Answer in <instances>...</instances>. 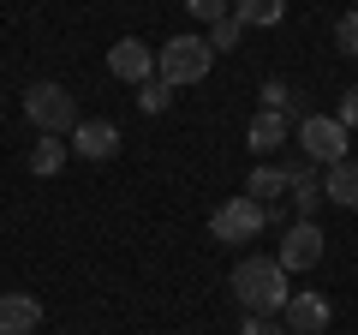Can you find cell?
<instances>
[{
  "label": "cell",
  "instance_id": "6da1fadb",
  "mask_svg": "<svg viewBox=\"0 0 358 335\" xmlns=\"http://www.w3.org/2000/svg\"><path fill=\"white\" fill-rule=\"evenodd\" d=\"M233 299L245 306V317H281V306L293 299V287H287V270H281V258H239L233 264Z\"/></svg>",
  "mask_w": 358,
  "mask_h": 335
},
{
  "label": "cell",
  "instance_id": "7a4b0ae2",
  "mask_svg": "<svg viewBox=\"0 0 358 335\" xmlns=\"http://www.w3.org/2000/svg\"><path fill=\"white\" fill-rule=\"evenodd\" d=\"M24 120L36 126V138H72L78 126V102L66 84H54V78H36L24 90Z\"/></svg>",
  "mask_w": 358,
  "mask_h": 335
},
{
  "label": "cell",
  "instance_id": "3957f363",
  "mask_svg": "<svg viewBox=\"0 0 358 335\" xmlns=\"http://www.w3.org/2000/svg\"><path fill=\"white\" fill-rule=\"evenodd\" d=\"M209 66H215V48H209V36H167L162 48H155V78H167V84H203Z\"/></svg>",
  "mask_w": 358,
  "mask_h": 335
},
{
  "label": "cell",
  "instance_id": "277c9868",
  "mask_svg": "<svg viewBox=\"0 0 358 335\" xmlns=\"http://www.w3.org/2000/svg\"><path fill=\"white\" fill-rule=\"evenodd\" d=\"M293 132H299V156H305V162H317V168L346 162V150H352V132H346L334 114H305Z\"/></svg>",
  "mask_w": 358,
  "mask_h": 335
},
{
  "label": "cell",
  "instance_id": "5b68a950",
  "mask_svg": "<svg viewBox=\"0 0 358 335\" xmlns=\"http://www.w3.org/2000/svg\"><path fill=\"white\" fill-rule=\"evenodd\" d=\"M268 228V204H257V198H227V204L209 216V233H215L221 245H239V240H257V233Z\"/></svg>",
  "mask_w": 358,
  "mask_h": 335
},
{
  "label": "cell",
  "instance_id": "8992f818",
  "mask_svg": "<svg viewBox=\"0 0 358 335\" xmlns=\"http://www.w3.org/2000/svg\"><path fill=\"white\" fill-rule=\"evenodd\" d=\"M322 252H329V233H322L317 221H305V216H299L293 228L281 233V245H275V258H281V270H287V275L317 270V264H322Z\"/></svg>",
  "mask_w": 358,
  "mask_h": 335
},
{
  "label": "cell",
  "instance_id": "52a82bcc",
  "mask_svg": "<svg viewBox=\"0 0 358 335\" xmlns=\"http://www.w3.org/2000/svg\"><path fill=\"white\" fill-rule=\"evenodd\" d=\"M334 323V306L322 294H310V287H293V299L281 306V329L287 335H322Z\"/></svg>",
  "mask_w": 358,
  "mask_h": 335
},
{
  "label": "cell",
  "instance_id": "ba28073f",
  "mask_svg": "<svg viewBox=\"0 0 358 335\" xmlns=\"http://www.w3.org/2000/svg\"><path fill=\"white\" fill-rule=\"evenodd\" d=\"M108 72H114L120 84L138 90V84H150V78H155V48H150V42H138V36H120L114 48H108Z\"/></svg>",
  "mask_w": 358,
  "mask_h": 335
},
{
  "label": "cell",
  "instance_id": "9c48e42d",
  "mask_svg": "<svg viewBox=\"0 0 358 335\" xmlns=\"http://www.w3.org/2000/svg\"><path fill=\"white\" fill-rule=\"evenodd\" d=\"M66 144H72V156H84V162H114L120 126H114V120H78Z\"/></svg>",
  "mask_w": 358,
  "mask_h": 335
},
{
  "label": "cell",
  "instance_id": "30bf717a",
  "mask_svg": "<svg viewBox=\"0 0 358 335\" xmlns=\"http://www.w3.org/2000/svg\"><path fill=\"white\" fill-rule=\"evenodd\" d=\"M287 192H293V168L287 162H257L251 180H245V198H257V204H281Z\"/></svg>",
  "mask_w": 358,
  "mask_h": 335
},
{
  "label": "cell",
  "instance_id": "8fae6325",
  "mask_svg": "<svg viewBox=\"0 0 358 335\" xmlns=\"http://www.w3.org/2000/svg\"><path fill=\"white\" fill-rule=\"evenodd\" d=\"M42 299L36 294H0V335H36Z\"/></svg>",
  "mask_w": 358,
  "mask_h": 335
},
{
  "label": "cell",
  "instance_id": "7c38bea8",
  "mask_svg": "<svg viewBox=\"0 0 358 335\" xmlns=\"http://www.w3.org/2000/svg\"><path fill=\"white\" fill-rule=\"evenodd\" d=\"M287 168H293V192H287V198H293V210L305 221H317V210H322V174H317V162L299 156V162H287Z\"/></svg>",
  "mask_w": 358,
  "mask_h": 335
},
{
  "label": "cell",
  "instance_id": "4fadbf2b",
  "mask_svg": "<svg viewBox=\"0 0 358 335\" xmlns=\"http://www.w3.org/2000/svg\"><path fill=\"white\" fill-rule=\"evenodd\" d=\"M287 132H293V120L287 114H275V108H263V114L251 120V126H245V144H251L257 156H275L287 144Z\"/></svg>",
  "mask_w": 358,
  "mask_h": 335
},
{
  "label": "cell",
  "instance_id": "5bb4252c",
  "mask_svg": "<svg viewBox=\"0 0 358 335\" xmlns=\"http://www.w3.org/2000/svg\"><path fill=\"white\" fill-rule=\"evenodd\" d=\"M322 198L341 204V210H358V162H352V156L334 162V168H322Z\"/></svg>",
  "mask_w": 358,
  "mask_h": 335
},
{
  "label": "cell",
  "instance_id": "9a60e30c",
  "mask_svg": "<svg viewBox=\"0 0 358 335\" xmlns=\"http://www.w3.org/2000/svg\"><path fill=\"white\" fill-rule=\"evenodd\" d=\"M233 18L245 30H275L287 18V0H233Z\"/></svg>",
  "mask_w": 358,
  "mask_h": 335
},
{
  "label": "cell",
  "instance_id": "2e32d148",
  "mask_svg": "<svg viewBox=\"0 0 358 335\" xmlns=\"http://www.w3.org/2000/svg\"><path fill=\"white\" fill-rule=\"evenodd\" d=\"M66 156H72V144H66V138H36V144H30V174L48 180V174H60V168H66Z\"/></svg>",
  "mask_w": 358,
  "mask_h": 335
},
{
  "label": "cell",
  "instance_id": "e0dca14e",
  "mask_svg": "<svg viewBox=\"0 0 358 335\" xmlns=\"http://www.w3.org/2000/svg\"><path fill=\"white\" fill-rule=\"evenodd\" d=\"M173 84H167V78H150V84H138V108L143 114H167V102H173Z\"/></svg>",
  "mask_w": 358,
  "mask_h": 335
},
{
  "label": "cell",
  "instance_id": "ac0fdd59",
  "mask_svg": "<svg viewBox=\"0 0 358 335\" xmlns=\"http://www.w3.org/2000/svg\"><path fill=\"white\" fill-rule=\"evenodd\" d=\"M239 36H245V25H239V18H215V25H209V48H215V54H227V48H239Z\"/></svg>",
  "mask_w": 358,
  "mask_h": 335
},
{
  "label": "cell",
  "instance_id": "d6986e66",
  "mask_svg": "<svg viewBox=\"0 0 358 335\" xmlns=\"http://www.w3.org/2000/svg\"><path fill=\"white\" fill-rule=\"evenodd\" d=\"M179 6H185L192 18H203V25H215V18L233 13V0H179Z\"/></svg>",
  "mask_w": 358,
  "mask_h": 335
},
{
  "label": "cell",
  "instance_id": "ffe728a7",
  "mask_svg": "<svg viewBox=\"0 0 358 335\" xmlns=\"http://www.w3.org/2000/svg\"><path fill=\"white\" fill-rule=\"evenodd\" d=\"M334 48L358 54V13H341V25H334Z\"/></svg>",
  "mask_w": 358,
  "mask_h": 335
},
{
  "label": "cell",
  "instance_id": "44dd1931",
  "mask_svg": "<svg viewBox=\"0 0 358 335\" xmlns=\"http://www.w3.org/2000/svg\"><path fill=\"white\" fill-rule=\"evenodd\" d=\"M257 96H263V108H275V114H287V102H293V90H287L281 78H263V90H257Z\"/></svg>",
  "mask_w": 358,
  "mask_h": 335
},
{
  "label": "cell",
  "instance_id": "7402d4cb",
  "mask_svg": "<svg viewBox=\"0 0 358 335\" xmlns=\"http://www.w3.org/2000/svg\"><path fill=\"white\" fill-rule=\"evenodd\" d=\"M334 120H341L346 132H358V84H346V90H341V108H334Z\"/></svg>",
  "mask_w": 358,
  "mask_h": 335
},
{
  "label": "cell",
  "instance_id": "603a6c76",
  "mask_svg": "<svg viewBox=\"0 0 358 335\" xmlns=\"http://www.w3.org/2000/svg\"><path fill=\"white\" fill-rule=\"evenodd\" d=\"M239 335H287V329H281L275 317H245V323H239Z\"/></svg>",
  "mask_w": 358,
  "mask_h": 335
}]
</instances>
